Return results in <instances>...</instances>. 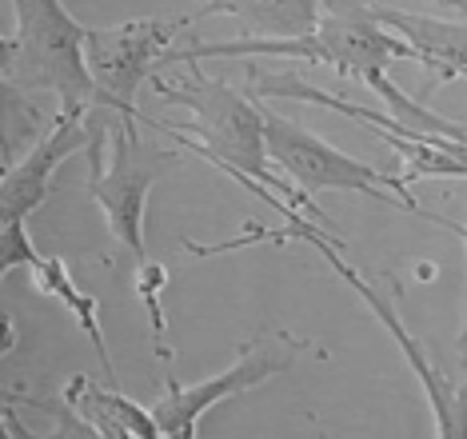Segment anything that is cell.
I'll return each mask as SVG.
<instances>
[{
	"instance_id": "obj_3",
	"label": "cell",
	"mask_w": 467,
	"mask_h": 439,
	"mask_svg": "<svg viewBox=\"0 0 467 439\" xmlns=\"http://www.w3.org/2000/svg\"><path fill=\"white\" fill-rule=\"evenodd\" d=\"M13 32L0 37V89L52 92L60 104H92L88 28L65 0H13Z\"/></svg>"
},
{
	"instance_id": "obj_12",
	"label": "cell",
	"mask_w": 467,
	"mask_h": 439,
	"mask_svg": "<svg viewBox=\"0 0 467 439\" xmlns=\"http://www.w3.org/2000/svg\"><path fill=\"white\" fill-rule=\"evenodd\" d=\"M33 272V284L40 296L57 299L65 312L77 319V328L84 336L92 340V351H97L100 368H104V380L116 388V363H112V351H109V340H104V328H100V299L88 292V287L77 284V276H72V267L60 260V256H40V260L28 267Z\"/></svg>"
},
{
	"instance_id": "obj_14",
	"label": "cell",
	"mask_w": 467,
	"mask_h": 439,
	"mask_svg": "<svg viewBox=\"0 0 467 439\" xmlns=\"http://www.w3.org/2000/svg\"><path fill=\"white\" fill-rule=\"evenodd\" d=\"M164 287H168V264L152 260V256L136 264V296H140V304L148 312V324H152L156 351L168 360L172 351L164 348V328H168V319H164Z\"/></svg>"
},
{
	"instance_id": "obj_2",
	"label": "cell",
	"mask_w": 467,
	"mask_h": 439,
	"mask_svg": "<svg viewBox=\"0 0 467 439\" xmlns=\"http://www.w3.org/2000/svg\"><path fill=\"white\" fill-rule=\"evenodd\" d=\"M379 0H320V25L304 37H236L216 45H192L168 52L164 64L200 60H304L327 64L339 80L364 84L371 72H388L396 60H416L408 40L376 20Z\"/></svg>"
},
{
	"instance_id": "obj_1",
	"label": "cell",
	"mask_w": 467,
	"mask_h": 439,
	"mask_svg": "<svg viewBox=\"0 0 467 439\" xmlns=\"http://www.w3.org/2000/svg\"><path fill=\"white\" fill-rule=\"evenodd\" d=\"M156 96L164 104L192 112V132L200 141L180 132V124H152L172 136L184 152L204 156L208 164L224 168L244 188H252L260 200H268L284 220L296 224L300 220L296 208H304V212H316L332 228V220L312 204V196L304 188H296L284 172H275V164L268 156V136H264V109L252 100V84H248V96H244L236 89H228L224 80L204 77L196 64H188V77L176 84H156Z\"/></svg>"
},
{
	"instance_id": "obj_7",
	"label": "cell",
	"mask_w": 467,
	"mask_h": 439,
	"mask_svg": "<svg viewBox=\"0 0 467 439\" xmlns=\"http://www.w3.org/2000/svg\"><path fill=\"white\" fill-rule=\"evenodd\" d=\"M307 344L304 340L288 336V331H275V336H260L252 344H244L236 351V360L228 363L220 376H208L200 383H176L168 380L164 395L152 403V415L161 423V439H192L200 432V420L224 400H236V395L260 388L272 376L288 371L296 356H300Z\"/></svg>"
},
{
	"instance_id": "obj_10",
	"label": "cell",
	"mask_w": 467,
	"mask_h": 439,
	"mask_svg": "<svg viewBox=\"0 0 467 439\" xmlns=\"http://www.w3.org/2000/svg\"><path fill=\"white\" fill-rule=\"evenodd\" d=\"M376 20L400 40H408L416 52V64L431 72V84H451L467 68V25L463 20H440L403 13L391 5H376Z\"/></svg>"
},
{
	"instance_id": "obj_6",
	"label": "cell",
	"mask_w": 467,
	"mask_h": 439,
	"mask_svg": "<svg viewBox=\"0 0 467 439\" xmlns=\"http://www.w3.org/2000/svg\"><path fill=\"white\" fill-rule=\"evenodd\" d=\"M188 25V16L180 20H124L112 28H88V72H92V109H112L124 120H140L136 112V92L144 80L156 77V68L172 48V40Z\"/></svg>"
},
{
	"instance_id": "obj_18",
	"label": "cell",
	"mask_w": 467,
	"mask_h": 439,
	"mask_svg": "<svg viewBox=\"0 0 467 439\" xmlns=\"http://www.w3.org/2000/svg\"><path fill=\"white\" fill-rule=\"evenodd\" d=\"M440 5H448V8H455V13L467 16V0H440Z\"/></svg>"
},
{
	"instance_id": "obj_11",
	"label": "cell",
	"mask_w": 467,
	"mask_h": 439,
	"mask_svg": "<svg viewBox=\"0 0 467 439\" xmlns=\"http://www.w3.org/2000/svg\"><path fill=\"white\" fill-rule=\"evenodd\" d=\"M60 400L100 439H156L161 435V423H156L152 408H140L136 400L116 392L112 383L100 388V383L88 376H72L65 383V392H60Z\"/></svg>"
},
{
	"instance_id": "obj_17",
	"label": "cell",
	"mask_w": 467,
	"mask_h": 439,
	"mask_svg": "<svg viewBox=\"0 0 467 439\" xmlns=\"http://www.w3.org/2000/svg\"><path fill=\"white\" fill-rule=\"evenodd\" d=\"M13 340H16V331H13V319L5 316V351H13Z\"/></svg>"
},
{
	"instance_id": "obj_8",
	"label": "cell",
	"mask_w": 467,
	"mask_h": 439,
	"mask_svg": "<svg viewBox=\"0 0 467 439\" xmlns=\"http://www.w3.org/2000/svg\"><path fill=\"white\" fill-rule=\"evenodd\" d=\"M316 248H320L324 260L336 267L339 280H344L359 299H364L368 312L388 328V336L400 344L403 360L411 363V371H416V380H420L423 395H428V408H431V415H435V427H431V432H435V435H443V439H467V371H463V383H460V388H448L443 371L428 360L423 344H420L416 336H411L408 328H403L400 308H396L400 284L391 280V299H388V296H379V287H376V284L364 280V276H359L356 267L344 260V240H332V235H324V240H316Z\"/></svg>"
},
{
	"instance_id": "obj_15",
	"label": "cell",
	"mask_w": 467,
	"mask_h": 439,
	"mask_svg": "<svg viewBox=\"0 0 467 439\" xmlns=\"http://www.w3.org/2000/svg\"><path fill=\"white\" fill-rule=\"evenodd\" d=\"M40 260L33 235H28L25 220H5L0 224V276H13L16 267H33Z\"/></svg>"
},
{
	"instance_id": "obj_16",
	"label": "cell",
	"mask_w": 467,
	"mask_h": 439,
	"mask_svg": "<svg viewBox=\"0 0 467 439\" xmlns=\"http://www.w3.org/2000/svg\"><path fill=\"white\" fill-rule=\"evenodd\" d=\"M423 220H431V224H440L443 232L460 235V240H463V248H467V224H455V220H448V216H440V212H423ZM455 356H460L463 371H467V308H463V324H460V336H455Z\"/></svg>"
},
{
	"instance_id": "obj_9",
	"label": "cell",
	"mask_w": 467,
	"mask_h": 439,
	"mask_svg": "<svg viewBox=\"0 0 467 439\" xmlns=\"http://www.w3.org/2000/svg\"><path fill=\"white\" fill-rule=\"evenodd\" d=\"M92 112H97L92 104H60L57 120L36 136V144L20 160L0 168V224H28V216L48 200L52 176L60 172V164L77 152H88L100 128V120H92Z\"/></svg>"
},
{
	"instance_id": "obj_4",
	"label": "cell",
	"mask_w": 467,
	"mask_h": 439,
	"mask_svg": "<svg viewBox=\"0 0 467 439\" xmlns=\"http://www.w3.org/2000/svg\"><path fill=\"white\" fill-rule=\"evenodd\" d=\"M140 120H116L100 124L97 141L88 148V192L100 204L104 220H109L112 240L132 256L136 264L148 260L144 248V208H148V188L164 172H172L184 156L164 152V148L148 144L140 136Z\"/></svg>"
},
{
	"instance_id": "obj_5",
	"label": "cell",
	"mask_w": 467,
	"mask_h": 439,
	"mask_svg": "<svg viewBox=\"0 0 467 439\" xmlns=\"http://www.w3.org/2000/svg\"><path fill=\"white\" fill-rule=\"evenodd\" d=\"M264 136H268V156H272L275 172H284L296 188H304L307 196H312V192L339 188V192H359V196L391 204L400 212H416V216L428 212L423 204L411 200V192L403 188L396 176L339 152L324 136L307 132V128H300L296 120H284V116H275L268 109H264Z\"/></svg>"
},
{
	"instance_id": "obj_13",
	"label": "cell",
	"mask_w": 467,
	"mask_h": 439,
	"mask_svg": "<svg viewBox=\"0 0 467 439\" xmlns=\"http://www.w3.org/2000/svg\"><path fill=\"white\" fill-rule=\"evenodd\" d=\"M204 16H236L252 37H304L320 25V0H204L188 25Z\"/></svg>"
}]
</instances>
